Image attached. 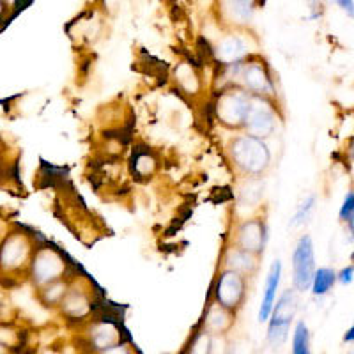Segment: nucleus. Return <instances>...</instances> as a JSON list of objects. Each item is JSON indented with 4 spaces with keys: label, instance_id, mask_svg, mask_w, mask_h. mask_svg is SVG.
Wrapping results in <instances>:
<instances>
[{
    "label": "nucleus",
    "instance_id": "f257e3e1",
    "mask_svg": "<svg viewBox=\"0 0 354 354\" xmlns=\"http://www.w3.org/2000/svg\"><path fill=\"white\" fill-rule=\"evenodd\" d=\"M37 236L21 225H11L0 238V283L11 287L27 280Z\"/></svg>",
    "mask_w": 354,
    "mask_h": 354
},
{
    "label": "nucleus",
    "instance_id": "f03ea898",
    "mask_svg": "<svg viewBox=\"0 0 354 354\" xmlns=\"http://www.w3.org/2000/svg\"><path fill=\"white\" fill-rule=\"evenodd\" d=\"M221 69V78L225 84L220 88L238 87L243 88L250 96H261L274 100L277 97V82L271 75L270 68L259 57H248L238 64L223 66Z\"/></svg>",
    "mask_w": 354,
    "mask_h": 354
},
{
    "label": "nucleus",
    "instance_id": "7ed1b4c3",
    "mask_svg": "<svg viewBox=\"0 0 354 354\" xmlns=\"http://www.w3.org/2000/svg\"><path fill=\"white\" fill-rule=\"evenodd\" d=\"M227 154L241 177H262L271 169V154L268 140L250 137L246 133L236 135L227 145Z\"/></svg>",
    "mask_w": 354,
    "mask_h": 354
},
{
    "label": "nucleus",
    "instance_id": "20e7f679",
    "mask_svg": "<svg viewBox=\"0 0 354 354\" xmlns=\"http://www.w3.org/2000/svg\"><path fill=\"white\" fill-rule=\"evenodd\" d=\"M69 274H71V266L64 252L46 241L37 243L27 274V280L32 283L34 289L48 286Z\"/></svg>",
    "mask_w": 354,
    "mask_h": 354
},
{
    "label": "nucleus",
    "instance_id": "39448f33",
    "mask_svg": "<svg viewBox=\"0 0 354 354\" xmlns=\"http://www.w3.org/2000/svg\"><path fill=\"white\" fill-rule=\"evenodd\" d=\"M96 305V294H94L91 282L73 277L68 292L64 294V298L57 306V312L68 324L82 326L88 319L94 317Z\"/></svg>",
    "mask_w": 354,
    "mask_h": 354
},
{
    "label": "nucleus",
    "instance_id": "423d86ee",
    "mask_svg": "<svg viewBox=\"0 0 354 354\" xmlns=\"http://www.w3.org/2000/svg\"><path fill=\"white\" fill-rule=\"evenodd\" d=\"M298 308L299 296L294 289H286L277 298L268 319V342L273 349H280L287 342Z\"/></svg>",
    "mask_w": 354,
    "mask_h": 354
},
{
    "label": "nucleus",
    "instance_id": "0eeeda50",
    "mask_svg": "<svg viewBox=\"0 0 354 354\" xmlns=\"http://www.w3.org/2000/svg\"><path fill=\"white\" fill-rule=\"evenodd\" d=\"M250 96L243 88L238 87H225L220 88L214 97L213 110L216 115V121L227 129L241 131L245 124L246 113L250 109Z\"/></svg>",
    "mask_w": 354,
    "mask_h": 354
},
{
    "label": "nucleus",
    "instance_id": "6e6552de",
    "mask_svg": "<svg viewBox=\"0 0 354 354\" xmlns=\"http://www.w3.org/2000/svg\"><path fill=\"white\" fill-rule=\"evenodd\" d=\"M280 121H282V117L278 113V106L274 103V100L252 96L248 113H246L245 124H243L241 131L250 135V137L268 140L273 135H277Z\"/></svg>",
    "mask_w": 354,
    "mask_h": 354
},
{
    "label": "nucleus",
    "instance_id": "1a4fd4ad",
    "mask_svg": "<svg viewBox=\"0 0 354 354\" xmlns=\"http://www.w3.org/2000/svg\"><path fill=\"white\" fill-rule=\"evenodd\" d=\"M246 296H248V278L236 271L221 268L214 278L211 298L234 314H238L245 306Z\"/></svg>",
    "mask_w": 354,
    "mask_h": 354
},
{
    "label": "nucleus",
    "instance_id": "9d476101",
    "mask_svg": "<svg viewBox=\"0 0 354 354\" xmlns=\"http://www.w3.org/2000/svg\"><path fill=\"white\" fill-rule=\"evenodd\" d=\"M80 330L82 340H84V346L87 347L88 354L100 353V351L109 349V347L126 340L121 324L110 317H96L94 315L85 324H82Z\"/></svg>",
    "mask_w": 354,
    "mask_h": 354
},
{
    "label": "nucleus",
    "instance_id": "9b49d317",
    "mask_svg": "<svg viewBox=\"0 0 354 354\" xmlns=\"http://www.w3.org/2000/svg\"><path fill=\"white\" fill-rule=\"evenodd\" d=\"M315 270L314 241L308 234H303L292 252V289L298 294L308 292Z\"/></svg>",
    "mask_w": 354,
    "mask_h": 354
},
{
    "label": "nucleus",
    "instance_id": "f8f14e48",
    "mask_svg": "<svg viewBox=\"0 0 354 354\" xmlns=\"http://www.w3.org/2000/svg\"><path fill=\"white\" fill-rule=\"evenodd\" d=\"M266 243H268V225H266V220L261 216H250L239 220V223L232 232L230 245L262 257L266 250Z\"/></svg>",
    "mask_w": 354,
    "mask_h": 354
},
{
    "label": "nucleus",
    "instance_id": "ddd939ff",
    "mask_svg": "<svg viewBox=\"0 0 354 354\" xmlns=\"http://www.w3.org/2000/svg\"><path fill=\"white\" fill-rule=\"evenodd\" d=\"M236 317H238V314H234L211 298L209 303L205 305L198 328L213 338L225 337L236 326Z\"/></svg>",
    "mask_w": 354,
    "mask_h": 354
},
{
    "label": "nucleus",
    "instance_id": "4468645a",
    "mask_svg": "<svg viewBox=\"0 0 354 354\" xmlns=\"http://www.w3.org/2000/svg\"><path fill=\"white\" fill-rule=\"evenodd\" d=\"M211 53H213L214 61L220 64V68L230 64H238V62L252 57L248 43H246L245 37L239 36V34H229V36L220 37L218 43L214 44V48L211 50Z\"/></svg>",
    "mask_w": 354,
    "mask_h": 354
},
{
    "label": "nucleus",
    "instance_id": "2eb2a0df",
    "mask_svg": "<svg viewBox=\"0 0 354 354\" xmlns=\"http://www.w3.org/2000/svg\"><path fill=\"white\" fill-rule=\"evenodd\" d=\"M261 259L262 257H259V255L250 254V252H245V250L230 245L223 252L221 268L236 271V273L243 274L245 278H252L261 270Z\"/></svg>",
    "mask_w": 354,
    "mask_h": 354
},
{
    "label": "nucleus",
    "instance_id": "dca6fc26",
    "mask_svg": "<svg viewBox=\"0 0 354 354\" xmlns=\"http://www.w3.org/2000/svg\"><path fill=\"white\" fill-rule=\"evenodd\" d=\"M282 262L280 259L273 261L270 271H268V277H266V286H264V294H262L261 308H259L257 321L268 322L271 315V310H273L274 301L278 298V289H280V280H282Z\"/></svg>",
    "mask_w": 354,
    "mask_h": 354
},
{
    "label": "nucleus",
    "instance_id": "f3484780",
    "mask_svg": "<svg viewBox=\"0 0 354 354\" xmlns=\"http://www.w3.org/2000/svg\"><path fill=\"white\" fill-rule=\"evenodd\" d=\"M259 0H220V17L232 25H246L254 17Z\"/></svg>",
    "mask_w": 354,
    "mask_h": 354
},
{
    "label": "nucleus",
    "instance_id": "a211bd4d",
    "mask_svg": "<svg viewBox=\"0 0 354 354\" xmlns=\"http://www.w3.org/2000/svg\"><path fill=\"white\" fill-rule=\"evenodd\" d=\"M129 169H131L133 177L145 181V179L156 176L160 170V160L149 147H137V149H133Z\"/></svg>",
    "mask_w": 354,
    "mask_h": 354
},
{
    "label": "nucleus",
    "instance_id": "6ab92c4d",
    "mask_svg": "<svg viewBox=\"0 0 354 354\" xmlns=\"http://www.w3.org/2000/svg\"><path fill=\"white\" fill-rule=\"evenodd\" d=\"M174 77H176L177 87L181 88V93L186 96L197 97L204 91V78L192 62H179L174 71Z\"/></svg>",
    "mask_w": 354,
    "mask_h": 354
},
{
    "label": "nucleus",
    "instance_id": "aec40b11",
    "mask_svg": "<svg viewBox=\"0 0 354 354\" xmlns=\"http://www.w3.org/2000/svg\"><path fill=\"white\" fill-rule=\"evenodd\" d=\"M266 183L262 177H243L238 188L239 207H257L264 198Z\"/></svg>",
    "mask_w": 354,
    "mask_h": 354
},
{
    "label": "nucleus",
    "instance_id": "412c9836",
    "mask_svg": "<svg viewBox=\"0 0 354 354\" xmlns=\"http://www.w3.org/2000/svg\"><path fill=\"white\" fill-rule=\"evenodd\" d=\"M71 278H73V273L69 274V277L57 280V282H52L48 283V286H43L39 287V289H36V299L39 301V305H43L44 308L57 310L61 299L64 298V294L68 292Z\"/></svg>",
    "mask_w": 354,
    "mask_h": 354
},
{
    "label": "nucleus",
    "instance_id": "4be33fe9",
    "mask_svg": "<svg viewBox=\"0 0 354 354\" xmlns=\"http://www.w3.org/2000/svg\"><path fill=\"white\" fill-rule=\"evenodd\" d=\"M27 331L21 330L20 326H17L15 322L0 321V346L4 347L8 353L27 349V347H25L27 346Z\"/></svg>",
    "mask_w": 354,
    "mask_h": 354
},
{
    "label": "nucleus",
    "instance_id": "5701e85b",
    "mask_svg": "<svg viewBox=\"0 0 354 354\" xmlns=\"http://www.w3.org/2000/svg\"><path fill=\"white\" fill-rule=\"evenodd\" d=\"M335 283H337V273H335L331 268H319L315 270L314 278H312V286H310V290L314 296H326L330 294V290L333 289Z\"/></svg>",
    "mask_w": 354,
    "mask_h": 354
},
{
    "label": "nucleus",
    "instance_id": "b1692460",
    "mask_svg": "<svg viewBox=\"0 0 354 354\" xmlns=\"http://www.w3.org/2000/svg\"><path fill=\"white\" fill-rule=\"evenodd\" d=\"M292 354H312V338H310L308 324L303 319L296 321L292 330V344H290Z\"/></svg>",
    "mask_w": 354,
    "mask_h": 354
},
{
    "label": "nucleus",
    "instance_id": "393cba45",
    "mask_svg": "<svg viewBox=\"0 0 354 354\" xmlns=\"http://www.w3.org/2000/svg\"><path fill=\"white\" fill-rule=\"evenodd\" d=\"M213 344L214 338L197 326L181 354H213Z\"/></svg>",
    "mask_w": 354,
    "mask_h": 354
},
{
    "label": "nucleus",
    "instance_id": "a878e982",
    "mask_svg": "<svg viewBox=\"0 0 354 354\" xmlns=\"http://www.w3.org/2000/svg\"><path fill=\"white\" fill-rule=\"evenodd\" d=\"M315 202H317V198H315L314 194H310V195H306V197H303V201L299 202L298 207H296V211H294L292 218H290L289 227H292V229H298V227L306 225L315 211Z\"/></svg>",
    "mask_w": 354,
    "mask_h": 354
},
{
    "label": "nucleus",
    "instance_id": "bb28decb",
    "mask_svg": "<svg viewBox=\"0 0 354 354\" xmlns=\"http://www.w3.org/2000/svg\"><path fill=\"white\" fill-rule=\"evenodd\" d=\"M338 216H340V221H344V223L349 227V232L353 234V229H354V194H353V189H349V192H347Z\"/></svg>",
    "mask_w": 354,
    "mask_h": 354
},
{
    "label": "nucleus",
    "instance_id": "cd10ccee",
    "mask_svg": "<svg viewBox=\"0 0 354 354\" xmlns=\"http://www.w3.org/2000/svg\"><path fill=\"white\" fill-rule=\"evenodd\" d=\"M94 354H138V351L137 347L133 346L128 338H126V340H122V342L115 344V346L109 347V349H103L100 351V353H94Z\"/></svg>",
    "mask_w": 354,
    "mask_h": 354
},
{
    "label": "nucleus",
    "instance_id": "c85d7f7f",
    "mask_svg": "<svg viewBox=\"0 0 354 354\" xmlns=\"http://www.w3.org/2000/svg\"><path fill=\"white\" fill-rule=\"evenodd\" d=\"M354 280V266H346L340 273H337V282L344 283V286H351Z\"/></svg>",
    "mask_w": 354,
    "mask_h": 354
},
{
    "label": "nucleus",
    "instance_id": "c756f323",
    "mask_svg": "<svg viewBox=\"0 0 354 354\" xmlns=\"http://www.w3.org/2000/svg\"><path fill=\"white\" fill-rule=\"evenodd\" d=\"M333 2L338 6V8H342L344 11H346L347 15H349V17L353 18V15H354V0H333Z\"/></svg>",
    "mask_w": 354,
    "mask_h": 354
},
{
    "label": "nucleus",
    "instance_id": "7c9ffc66",
    "mask_svg": "<svg viewBox=\"0 0 354 354\" xmlns=\"http://www.w3.org/2000/svg\"><path fill=\"white\" fill-rule=\"evenodd\" d=\"M344 344H353L354 342V326H351L349 330L346 331V335H344Z\"/></svg>",
    "mask_w": 354,
    "mask_h": 354
},
{
    "label": "nucleus",
    "instance_id": "2f4dec72",
    "mask_svg": "<svg viewBox=\"0 0 354 354\" xmlns=\"http://www.w3.org/2000/svg\"><path fill=\"white\" fill-rule=\"evenodd\" d=\"M8 354H37V353L30 349H20V351H12V353H8Z\"/></svg>",
    "mask_w": 354,
    "mask_h": 354
},
{
    "label": "nucleus",
    "instance_id": "473e14b6",
    "mask_svg": "<svg viewBox=\"0 0 354 354\" xmlns=\"http://www.w3.org/2000/svg\"><path fill=\"white\" fill-rule=\"evenodd\" d=\"M9 225H6V221L2 220V218H0V238H2V234L6 232V229H8Z\"/></svg>",
    "mask_w": 354,
    "mask_h": 354
},
{
    "label": "nucleus",
    "instance_id": "72a5a7b5",
    "mask_svg": "<svg viewBox=\"0 0 354 354\" xmlns=\"http://www.w3.org/2000/svg\"><path fill=\"white\" fill-rule=\"evenodd\" d=\"M2 153H4V145L0 144V167H2Z\"/></svg>",
    "mask_w": 354,
    "mask_h": 354
}]
</instances>
